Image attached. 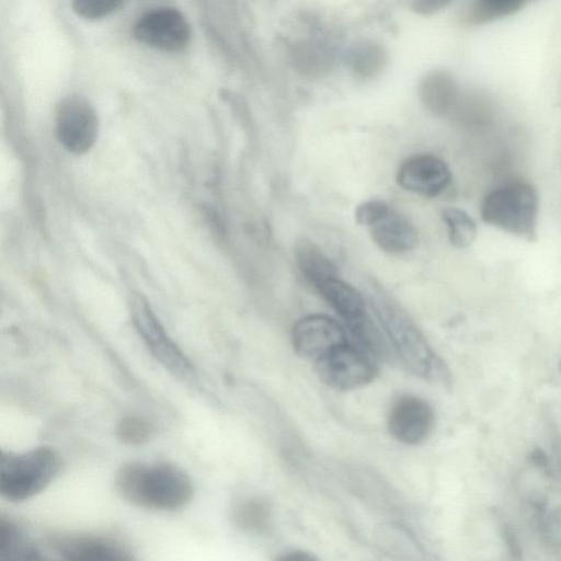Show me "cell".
Returning <instances> with one entry per match:
<instances>
[{
  "label": "cell",
  "mask_w": 561,
  "mask_h": 561,
  "mask_svg": "<svg viewBox=\"0 0 561 561\" xmlns=\"http://www.w3.org/2000/svg\"><path fill=\"white\" fill-rule=\"evenodd\" d=\"M0 559L37 560L39 552L21 529L11 520L1 518L0 522Z\"/></svg>",
  "instance_id": "d6986e66"
},
{
  "label": "cell",
  "mask_w": 561,
  "mask_h": 561,
  "mask_svg": "<svg viewBox=\"0 0 561 561\" xmlns=\"http://www.w3.org/2000/svg\"><path fill=\"white\" fill-rule=\"evenodd\" d=\"M317 290L346 324L366 313L364 298L360 293L339 277L329 279L320 285Z\"/></svg>",
  "instance_id": "2e32d148"
},
{
  "label": "cell",
  "mask_w": 561,
  "mask_h": 561,
  "mask_svg": "<svg viewBox=\"0 0 561 561\" xmlns=\"http://www.w3.org/2000/svg\"><path fill=\"white\" fill-rule=\"evenodd\" d=\"M435 414L431 404L414 396L400 398L390 409L388 428L390 434L405 445H419L432 433Z\"/></svg>",
  "instance_id": "30bf717a"
},
{
  "label": "cell",
  "mask_w": 561,
  "mask_h": 561,
  "mask_svg": "<svg viewBox=\"0 0 561 561\" xmlns=\"http://www.w3.org/2000/svg\"><path fill=\"white\" fill-rule=\"evenodd\" d=\"M154 434V427L147 419L138 415H127L116 425V438L130 446L147 443Z\"/></svg>",
  "instance_id": "603a6c76"
},
{
  "label": "cell",
  "mask_w": 561,
  "mask_h": 561,
  "mask_svg": "<svg viewBox=\"0 0 561 561\" xmlns=\"http://www.w3.org/2000/svg\"><path fill=\"white\" fill-rule=\"evenodd\" d=\"M391 209L382 199H368L359 204L355 209V220L358 225L370 227Z\"/></svg>",
  "instance_id": "d4e9b609"
},
{
  "label": "cell",
  "mask_w": 561,
  "mask_h": 561,
  "mask_svg": "<svg viewBox=\"0 0 561 561\" xmlns=\"http://www.w3.org/2000/svg\"><path fill=\"white\" fill-rule=\"evenodd\" d=\"M291 339L299 356L314 360L347 342L343 327L324 314H309L299 319L293 328Z\"/></svg>",
  "instance_id": "9c48e42d"
},
{
  "label": "cell",
  "mask_w": 561,
  "mask_h": 561,
  "mask_svg": "<svg viewBox=\"0 0 561 561\" xmlns=\"http://www.w3.org/2000/svg\"><path fill=\"white\" fill-rule=\"evenodd\" d=\"M420 99L435 115H445L457 103L459 90L456 80L446 70L428 72L420 83Z\"/></svg>",
  "instance_id": "5bb4252c"
},
{
  "label": "cell",
  "mask_w": 561,
  "mask_h": 561,
  "mask_svg": "<svg viewBox=\"0 0 561 561\" xmlns=\"http://www.w3.org/2000/svg\"><path fill=\"white\" fill-rule=\"evenodd\" d=\"M442 218L447 226L448 239L457 249L469 247L477 237V225L465 210L448 206L442 210Z\"/></svg>",
  "instance_id": "44dd1931"
},
{
  "label": "cell",
  "mask_w": 561,
  "mask_h": 561,
  "mask_svg": "<svg viewBox=\"0 0 561 561\" xmlns=\"http://www.w3.org/2000/svg\"><path fill=\"white\" fill-rule=\"evenodd\" d=\"M560 370H561V362H560Z\"/></svg>",
  "instance_id": "83f0119b"
},
{
  "label": "cell",
  "mask_w": 561,
  "mask_h": 561,
  "mask_svg": "<svg viewBox=\"0 0 561 561\" xmlns=\"http://www.w3.org/2000/svg\"><path fill=\"white\" fill-rule=\"evenodd\" d=\"M134 36L149 47L162 51H178L188 44L191 27L176 9L157 8L138 19L134 26Z\"/></svg>",
  "instance_id": "ba28073f"
},
{
  "label": "cell",
  "mask_w": 561,
  "mask_h": 561,
  "mask_svg": "<svg viewBox=\"0 0 561 561\" xmlns=\"http://www.w3.org/2000/svg\"><path fill=\"white\" fill-rule=\"evenodd\" d=\"M547 533L552 541L561 543V506L551 513L547 523Z\"/></svg>",
  "instance_id": "484cf974"
},
{
  "label": "cell",
  "mask_w": 561,
  "mask_h": 561,
  "mask_svg": "<svg viewBox=\"0 0 561 561\" xmlns=\"http://www.w3.org/2000/svg\"><path fill=\"white\" fill-rule=\"evenodd\" d=\"M375 309L392 348L409 370L433 380L446 381L449 378L442 358L398 305L378 293L375 297Z\"/></svg>",
  "instance_id": "7a4b0ae2"
},
{
  "label": "cell",
  "mask_w": 561,
  "mask_h": 561,
  "mask_svg": "<svg viewBox=\"0 0 561 561\" xmlns=\"http://www.w3.org/2000/svg\"><path fill=\"white\" fill-rule=\"evenodd\" d=\"M59 468L58 455L46 446L18 454L2 451L1 495L11 502L28 500L48 486Z\"/></svg>",
  "instance_id": "277c9868"
},
{
  "label": "cell",
  "mask_w": 561,
  "mask_h": 561,
  "mask_svg": "<svg viewBox=\"0 0 561 561\" xmlns=\"http://www.w3.org/2000/svg\"><path fill=\"white\" fill-rule=\"evenodd\" d=\"M534 0H471L463 13L468 25H483L510 16Z\"/></svg>",
  "instance_id": "e0dca14e"
},
{
  "label": "cell",
  "mask_w": 561,
  "mask_h": 561,
  "mask_svg": "<svg viewBox=\"0 0 561 561\" xmlns=\"http://www.w3.org/2000/svg\"><path fill=\"white\" fill-rule=\"evenodd\" d=\"M298 68L308 73L328 70L331 64V51L322 43L307 42L298 44L293 53Z\"/></svg>",
  "instance_id": "7402d4cb"
},
{
  "label": "cell",
  "mask_w": 561,
  "mask_h": 561,
  "mask_svg": "<svg viewBox=\"0 0 561 561\" xmlns=\"http://www.w3.org/2000/svg\"><path fill=\"white\" fill-rule=\"evenodd\" d=\"M530 458L533 463L542 468L548 463L545 453L540 449H534V451L530 454Z\"/></svg>",
  "instance_id": "4316f807"
},
{
  "label": "cell",
  "mask_w": 561,
  "mask_h": 561,
  "mask_svg": "<svg viewBox=\"0 0 561 561\" xmlns=\"http://www.w3.org/2000/svg\"><path fill=\"white\" fill-rule=\"evenodd\" d=\"M314 368L319 378L339 390H351L368 385L378 368L368 353L345 342L318 359Z\"/></svg>",
  "instance_id": "8992f818"
},
{
  "label": "cell",
  "mask_w": 561,
  "mask_h": 561,
  "mask_svg": "<svg viewBox=\"0 0 561 561\" xmlns=\"http://www.w3.org/2000/svg\"><path fill=\"white\" fill-rule=\"evenodd\" d=\"M123 0H72V10L87 20L105 18L121 8Z\"/></svg>",
  "instance_id": "cb8c5ba5"
},
{
  "label": "cell",
  "mask_w": 561,
  "mask_h": 561,
  "mask_svg": "<svg viewBox=\"0 0 561 561\" xmlns=\"http://www.w3.org/2000/svg\"><path fill=\"white\" fill-rule=\"evenodd\" d=\"M450 181L451 173L447 163L431 153L405 159L397 172V182L402 188L426 197L442 194Z\"/></svg>",
  "instance_id": "8fae6325"
},
{
  "label": "cell",
  "mask_w": 561,
  "mask_h": 561,
  "mask_svg": "<svg viewBox=\"0 0 561 561\" xmlns=\"http://www.w3.org/2000/svg\"><path fill=\"white\" fill-rule=\"evenodd\" d=\"M61 559L73 561L129 560L131 556L116 540L101 536H62L51 540Z\"/></svg>",
  "instance_id": "7c38bea8"
},
{
  "label": "cell",
  "mask_w": 561,
  "mask_h": 561,
  "mask_svg": "<svg viewBox=\"0 0 561 561\" xmlns=\"http://www.w3.org/2000/svg\"><path fill=\"white\" fill-rule=\"evenodd\" d=\"M539 196L526 182H510L490 191L481 203V218L514 237L534 241L537 232Z\"/></svg>",
  "instance_id": "3957f363"
},
{
  "label": "cell",
  "mask_w": 561,
  "mask_h": 561,
  "mask_svg": "<svg viewBox=\"0 0 561 561\" xmlns=\"http://www.w3.org/2000/svg\"><path fill=\"white\" fill-rule=\"evenodd\" d=\"M294 253L300 272L316 288L331 278L339 277L335 264L312 240L299 239L295 243Z\"/></svg>",
  "instance_id": "9a60e30c"
},
{
  "label": "cell",
  "mask_w": 561,
  "mask_h": 561,
  "mask_svg": "<svg viewBox=\"0 0 561 561\" xmlns=\"http://www.w3.org/2000/svg\"><path fill=\"white\" fill-rule=\"evenodd\" d=\"M115 486L119 495L130 504L160 511L180 508L193 494L192 480L187 473L167 462L126 463L116 473Z\"/></svg>",
  "instance_id": "6da1fadb"
},
{
  "label": "cell",
  "mask_w": 561,
  "mask_h": 561,
  "mask_svg": "<svg viewBox=\"0 0 561 561\" xmlns=\"http://www.w3.org/2000/svg\"><path fill=\"white\" fill-rule=\"evenodd\" d=\"M368 228L373 241L388 253L402 254L413 250L417 244L416 229L392 208Z\"/></svg>",
  "instance_id": "4fadbf2b"
},
{
  "label": "cell",
  "mask_w": 561,
  "mask_h": 561,
  "mask_svg": "<svg viewBox=\"0 0 561 561\" xmlns=\"http://www.w3.org/2000/svg\"><path fill=\"white\" fill-rule=\"evenodd\" d=\"M346 62L355 76L370 78L383 69L387 62V54L382 46L377 43L360 42L348 50Z\"/></svg>",
  "instance_id": "ac0fdd59"
},
{
  "label": "cell",
  "mask_w": 561,
  "mask_h": 561,
  "mask_svg": "<svg viewBox=\"0 0 561 561\" xmlns=\"http://www.w3.org/2000/svg\"><path fill=\"white\" fill-rule=\"evenodd\" d=\"M56 135L70 152L81 154L89 151L99 135V118L94 107L81 95L64 98L56 110Z\"/></svg>",
  "instance_id": "52a82bcc"
},
{
  "label": "cell",
  "mask_w": 561,
  "mask_h": 561,
  "mask_svg": "<svg viewBox=\"0 0 561 561\" xmlns=\"http://www.w3.org/2000/svg\"><path fill=\"white\" fill-rule=\"evenodd\" d=\"M232 518L239 528L249 533H261L268 525L270 506L261 497H248L234 505Z\"/></svg>",
  "instance_id": "ffe728a7"
},
{
  "label": "cell",
  "mask_w": 561,
  "mask_h": 561,
  "mask_svg": "<svg viewBox=\"0 0 561 561\" xmlns=\"http://www.w3.org/2000/svg\"><path fill=\"white\" fill-rule=\"evenodd\" d=\"M130 314L137 332L152 356L174 376L191 377L194 371L192 363L169 336L144 297H131Z\"/></svg>",
  "instance_id": "5b68a950"
}]
</instances>
